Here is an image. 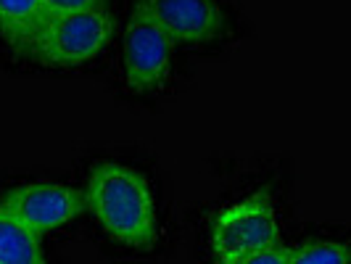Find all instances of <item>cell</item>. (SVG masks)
<instances>
[{"label": "cell", "instance_id": "obj_1", "mask_svg": "<svg viewBox=\"0 0 351 264\" xmlns=\"http://www.w3.org/2000/svg\"><path fill=\"white\" fill-rule=\"evenodd\" d=\"M85 201L106 235L117 243L130 248L156 243V201L143 172L117 161H98L88 175Z\"/></svg>", "mask_w": 351, "mask_h": 264}, {"label": "cell", "instance_id": "obj_2", "mask_svg": "<svg viewBox=\"0 0 351 264\" xmlns=\"http://www.w3.org/2000/svg\"><path fill=\"white\" fill-rule=\"evenodd\" d=\"M114 37V16L106 5H95L88 11H77L66 16L43 21L32 43L27 45V56L40 67L71 69L98 58L108 48Z\"/></svg>", "mask_w": 351, "mask_h": 264}, {"label": "cell", "instance_id": "obj_3", "mask_svg": "<svg viewBox=\"0 0 351 264\" xmlns=\"http://www.w3.org/2000/svg\"><path fill=\"white\" fill-rule=\"evenodd\" d=\"M209 243L217 264H228L232 259L278 246L280 228L269 191H256L219 211L211 219Z\"/></svg>", "mask_w": 351, "mask_h": 264}, {"label": "cell", "instance_id": "obj_4", "mask_svg": "<svg viewBox=\"0 0 351 264\" xmlns=\"http://www.w3.org/2000/svg\"><path fill=\"white\" fill-rule=\"evenodd\" d=\"M175 40L161 29L141 3H135L122 43V71L127 88L138 95L158 93L172 74Z\"/></svg>", "mask_w": 351, "mask_h": 264}, {"label": "cell", "instance_id": "obj_5", "mask_svg": "<svg viewBox=\"0 0 351 264\" xmlns=\"http://www.w3.org/2000/svg\"><path fill=\"white\" fill-rule=\"evenodd\" d=\"M85 206H88L85 193L66 188V185H56V182L19 185L0 198V209L19 219L21 225L35 230L37 235L77 219L85 211Z\"/></svg>", "mask_w": 351, "mask_h": 264}, {"label": "cell", "instance_id": "obj_6", "mask_svg": "<svg viewBox=\"0 0 351 264\" xmlns=\"http://www.w3.org/2000/svg\"><path fill=\"white\" fill-rule=\"evenodd\" d=\"M175 43L204 45L225 32L217 0H138Z\"/></svg>", "mask_w": 351, "mask_h": 264}, {"label": "cell", "instance_id": "obj_7", "mask_svg": "<svg viewBox=\"0 0 351 264\" xmlns=\"http://www.w3.org/2000/svg\"><path fill=\"white\" fill-rule=\"evenodd\" d=\"M43 27V0H0V35L16 51H27Z\"/></svg>", "mask_w": 351, "mask_h": 264}, {"label": "cell", "instance_id": "obj_8", "mask_svg": "<svg viewBox=\"0 0 351 264\" xmlns=\"http://www.w3.org/2000/svg\"><path fill=\"white\" fill-rule=\"evenodd\" d=\"M0 264H48L40 235L0 209Z\"/></svg>", "mask_w": 351, "mask_h": 264}, {"label": "cell", "instance_id": "obj_9", "mask_svg": "<svg viewBox=\"0 0 351 264\" xmlns=\"http://www.w3.org/2000/svg\"><path fill=\"white\" fill-rule=\"evenodd\" d=\"M288 264H351V246L338 241H309L288 248Z\"/></svg>", "mask_w": 351, "mask_h": 264}, {"label": "cell", "instance_id": "obj_10", "mask_svg": "<svg viewBox=\"0 0 351 264\" xmlns=\"http://www.w3.org/2000/svg\"><path fill=\"white\" fill-rule=\"evenodd\" d=\"M95 5H104V0H43V21L77 14V11H88Z\"/></svg>", "mask_w": 351, "mask_h": 264}, {"label": "cell", "instance_id": "obj_11", "mask_svg": "<svg viewBox=\"0 0 351 264\" xmlns=\"http://www.w3.org/2000/svg\"><path fill=\"white\" fill-rule=\"evenodd\" d=\"M228 264H288V248H282L280 243L272 248H264V251H256V254H248V256H241V259H232Z\"/></svg>", "mask_w": 351, "mask_h": 264}]
</instances>
